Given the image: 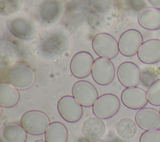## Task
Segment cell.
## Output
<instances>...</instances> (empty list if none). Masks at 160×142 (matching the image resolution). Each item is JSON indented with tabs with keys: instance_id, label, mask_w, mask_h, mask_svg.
Instances as JSON below:
<instances>
[{
	"instance_id": "6da1fadb",
	"label": "cell",
	"mask_w": 160,
	"mask_h": 142,
	"mask_svg": "<svg viewBox=\"0 0 160 142\" xmlns=\"http://www.w3.org/2000/svg\"><path fill=\"white\" fill-rule=\"evenodd\" d=\"M4 77L6 82L20 90L32 87L36 79L33 70L24 64H14L8 66L5 69Z\"/></svg>"
},
{
	"instance_id": "7a4b0ae2",
	"label": "cell",
	"mask_w": 160,
	"mask_h": 142,
	"mask_svg": "<svg viewBox=\"0 0 160 142\" xmlns=\"http://www.w3.org/2000/svg\"><path fill=\"white\" fill-rule=\"evenodd\" d=\"M50 124L48 115L39 110H29L25 112L21 118V125L27 133L39 135L46 132Z\"/></svg>"
},
{
	"instance_id": "3957f363",
	"label": "cell",
	"mask_w": 160,
	"mask_h": 142,
	"mask_svg": "<svg viewBox=\"0 0 160 142\" xmlns=\"http://www.w3.org/2000/svg\"><path fill=\"white\" fill-rule=\"evenodd\" d=\"M120 102L118 97L112 93H106L99 97L92 105V112L101 119L113 116L119 111Z\"/></svg>"
},
{
	"instance_id": "277c9868",
	"label": "cell",
	"mask_w": 160,
	"mask_h": 142,
	"mask_svg": "<svg viewBox=\"0 0 160 142\" xmlns=\"http://www.w3.org/2000/svg\"><path fill=\"white\" fill-rule=\"evenodd\" d=\"M92 47L100 57L109 59L115 57L119 52L118 42L111 35L99 33L95 36L92 41Z\"/></svg>"
},
{
	"instance_id": "5b68a950",
	"label": "cell",
	"mask_w": 160,
	"mask_h": 142,
	"mask_svg": "<svg viewBox=\"0 0 160 142\" xmlns=\"http://www.w3.org/2000/svg\"><path fill=\"white\" fill-rule=\"evenodd\" d=\"M9 31L15 37L22 40H32L36 35L34 23L24 17H15L7 22Z\"/></svg>"
},
{
	"instance_id": "8992f818",
	"label": "cell",
	"mask_w": 160,
	"mask_h": 142,
	"mask_svg": "<svg viewBox=\"0 0 160 142\" xmlns=\"http://www.w3.org/2000/svg\"><path fill=\"white\" fill-rule=\"evenodd\" d=\"M142 43L143 37L139 31L134 29H128L124 32L119 39V51L124 56H133L138 54Z\"/></svg>"
},
{
	"instance_id": "52a82bcc",
	"label": "cell",
	"mask_w": 160,
	"mask_h": 142,
	"mask_svg": "<svg viewBox=\"0 0 160 142\" xmlns=\"http://www.w3.org/2000/svg\"><path fill=\"white\" fill-rule=\"evenodd\" d=\"M67 39L63 34L52 32L42 39L39 49L46 57H52L62 54L66 48Z\"/></svg>"
},
{
	"instance_id": "ba28073f",
	"label": "cell",
	"mask_w": 160,
	"mask_h": 142,
	"mask_svg": "<svg viewBox=\"0 0 160 142\" xmlns=\"http://www.w3.org/2000/svg\"><path fill=\"white\" fill-rule=\"evenodd\" d=\"M57 107L60 116L67 122H77L82 116V106L73 96L62 97L58 100Z\"/></svg>"
},
{
	"instance_id": "9c48e42d",
	"label": "cell",
	"mask_w": 160,
	"mask_h": 142,
	"mask_svg": "<svg viewBox=\"0 0 160 142\" xmlns=\"http://www.w3.org/2000/svg\"><path fill=\"white\" fill-rule=\"evenodd\" d=\"M91 74L94 81L100 85L109 84L114 79L115 70L109 59L99 57L93 63Z\"/></svg>"
},
{
	"instance_id": "30bf717a",
	"label": "cell",
	"mask_w": 160,
	"mask_h": 142,
	"mask_svg": "<svg viewBox=\"0 0 160 142\" xmlns=\"http://www.w3.org/2000/svg\"><path fill=\"white\" fill-rule=\"evenodd\" d=\"M72 94L79 103L84 107H92L98 98L94 86L86 80H79L72 86Z\"/></svg>"
},
{
	"instance_id": "8fae6325",
	"label": "cell",
	"mask_w": 160,
	"mask_h": 142,
	"mask_svg": "<svg viewBox=\"0 0 160 142\" xmlns=\"http://www.w3.org/2000/svg\"><path fill=\"white\" fill-rule=\"evenodd\" d=\"M94 61L92 56L88 52L81 51L76 53L70 63L71 73L78 78L87 77L91 73Z\"/></svg>"
},
{
	"instance_id": "7c38bea8",
	"label": "cell",
	"mask_w": 160,
	"mask_h": 142,
	"mask_svg": "<svg viewBox=\"0 0 160 142\" xmlns=\"http://www.w3.org/2000/svg\"><path fill=\"white\" fill-rule=\"evenodd\" d=\"M117 76L120 83L125 87H137L141 78V72L138 66L132 62L121 64L117 70Z\"/></svg>"
},
{
	"instance_id": "4fadbf2b",
	"label": "cell",
	"mask_w": 160,
	"mask_h": 142,
	"mask_svg": "<svg viewBox=\"0 0 160 142\" xmlns=\"http://www.w3.org/2000/svg\"><path fill=\"white\" fill-rule=\"evenodd\" d=\"M63 8L59 0H41L38 4V14L42 21L51 23L60 17Z\"/></svg>"
},
{
	"instance_id": "5bb4252c",
	"label": "cell",
	"mask_w": 160,
	"mask_h": 142,
	"mask_svg": "<svg viewBox=\"0 0 160 142\" xmlns=\"http://www.w3.org/2000/svg\"><path fill=\"white\" fill-rule=\"evenodd\" d=\"M106 125L103 119L96 116H90L82 123L81 132L88 140L94 141L99 140L105 135Z\"/></svg>"
},
{
	"instance_id": "9a60e30c",
	"label": "cell",
	"mask_w": 160,
	"mask_h": 142,
	"mask_svg": "<svg viewBox=\"0 0 160 142\" xmlns=\"http://www.w3.org/2000/svg\"><path fill=\"white\" fill-rule=\"evenodd\" d=\"M121 98L124 105L133 110L142 108L148 102L146 92L136 87L125 88L122 92Z\"/></svg>"
},
{
	"instance_id": "2e32d148",
	"label": "cell",
	"mask_w": 160,
	"mask_h": 142,
	"mask_svg": "<svg viewBox=\"0 0 160 142\" xmlns=\"http://www.w3.org/2000/svg\"><path fill=\"white\" fill-rule=\"evenodd\" d=\"M135 121L144 130H158L160 128L159 112L153 108H142L136 113Z\"/></svg>"
},
{
	"instance_id": "e0dca14e",
	"label": "cell",
	"mask_w": 160,
	"mask_h": 142,
	"mask_svg": "<svg viewBox=\"0 0 160 142\" xmlns=\"http://www.w3.org/2000/svg\"><path fill=\"white\" fill-rule=\"evenodd\" d=\"M138 57L140 61L147 64L160 61V40L152 39L144 42L139 49Z\"/></svg>"
},
{
	"instance_id": "ac0fdd59",
	"label": "cell",
	"mask_w": 160,
	"mask_h": 142,
	"mask_svg": "<svg viewBox=\"0 0 160 142\" xmlns=\"http://www.w3.org/2000/svg\"><path fill=\"white\" fill-rule=\"evenodd\" d=\"M139 25L148 30L156 31L160 29V9L154 7H147L138 15Z\"/></svg>"
},
{
	"instance_id": "d6986e66",
	"label": "cell",
	"mask_w": 160,
	"mask_h": 142,
	"mask_svg": "<svg viewBox=\"0 0 160 142\" xmlns=\"http://www.w3.org/2000/svg\"><path fill=\"white\" fill-rule=\"evenodd\" d=\"M1 138L4 142H26L27 131L18 123H8L1 129Z\"/></svg>"
},
{
	"instance_id": "ffe728a7",
	"label": "cell",
	"mask_w": 160,
	"mask_h": 142,
	"mask_svg": "<svg viewBox=\"0 0 160 142\" xmlns=\"http://www.w3.org/2000/svg\"><path fill=\"white\" fill-rule=\"evenodd\" d=\"M19 100V93L16 88L6 82L0 83V105L2 107H14Z\"/></svg>"
},
{
	"instance_id": "44dd1931",
	"label": "cell",
	"mask_w": 160,
	"mask_h": 142,
	"mask_svg": "<svg viewBox=\"0 0 160 142\" xmlns=\"http://www.w3.org/2000/svg\"><path fill=\"white\" fill-rule=\"evenodd\" d=\"M115 132L119 138L124 140H130L137 134L138 125L132 118L124 117L116 123Z\"/></svg>"
},
{
	"instance_id": "7402d4cb",
	"label": "cell",
	"mask_w": 160,
	"mask_h": 142,
	"mask_svg": "<svg viewBox=\"0 0 160 142\" xmlns=\"http://www.w3.org/2000/svg\"><path fill=\"white\" fill-rule=\"evenodd\" d=\"M46 142H66L68 130L64 124L59 121H54L49 124L45 134Z\"/></svg>"
},
{
	"instance_id": "603a6c76",
	"label": "cell",
	"mask_w": 160,
	"mask_h": 142,
	"mask_svg": "<svg viewBox=\"0 0 160 142\" xmlns=\"http://www.w3.org/2000/svg\"><path fill=\"white\" fill-rule=\"evenodd\" d=\"M148 102L154 106H160V78L154 81L146 91Z\"/></svg>"
},
{
	"instance_id": "cb8c5ba5",
	"label": "cell",
	"mask_w": 160,
	"mask_h": 142,
	"mask_svg": "<svg viewBox=\"0 0 160 142\" xmlns=\"http://www.w3.org/2000/svg\"><path fill=\"white\" fill-rule=\"evenodd\" d=\"M139 142H160V130L145 131L141 134Z\"/></svg>"
},
{
	"instance_id": "d4e9b609",
	"label": "cell",
	"mask_w": 160,
	"mask_h": 142,
	"mask_svg": "<svg viewBox=\"0 0 160 142\" xmlns=\"http://www.w3.org/2000/svg\"><path fill=\"white\" fill-rule=\"evenodd\" d=\"M126 2L129 9L135 12L139 13L148 6L145 0H126Z\"/></svg>"
},
{
	"instance_id": "484cf974",
	"label": "cell",
	"mask_w": 160,
	"mask_h": 142,
	"mask_svg": "<svg viewBox=\"0 0 160 142\" xmlns=\"http://www.w3.org/2000/svg\"><path fill=\"white\" fill-rule=\"evenodd\" d=\"M148 6L154 8H160V0H145Z\"/></svg>"
},
{
	"instance_id": "4316f807",
	"label": "cell",
	"mask_w": 160,
	"mask_h": 142,
	"mask_svg": "<svg viewBox=\"0 0 160 142\" xmlns=\"http://www.w3.org/2000/svg\"><path fill=\"white\" fill-rule=\"evenodd\" d=\"M34 142H46V141H43V140H36L35 141H34Z\"/></svg>"
},
{
	"instance_id": "83f0119b",
	"label": "cell",
	"mask_w": 160,
	"mask_h": 142,
	"mask_svg": "<svg viewBox=\"0 0 160 142\" xmlns=\"http://www.w3.org/2000/svg\"><path fill=\"white\" fill-rule=\"evenodd\" d=\"M92 142H104V141L99 140H96V141H92Z\"/></svg>"
},
{
	"instance_id": "f1b7e54d",
	"label": "cell",
	"mask_w": 160,
	"mask_h": 142,
	"mask_svg": "<svg viewBox=\"0 0 160 142\" xmlns=\"http://www.w3.org/2000/svg\"><path fill=\"white\" fill-rule=\"evenodd\" d=\"M159 114H160V108H159Z\"/></svg>"
}]
</instances>
